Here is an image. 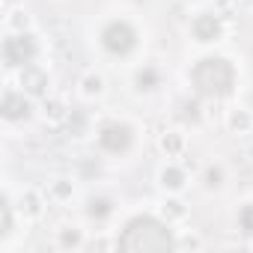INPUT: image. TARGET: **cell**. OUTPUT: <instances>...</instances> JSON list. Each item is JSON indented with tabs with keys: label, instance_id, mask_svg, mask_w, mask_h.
Masks as SVG:
<instances>
[{
	"label": "cell",
	"instance_id": "obj_1",
	"mask_svg": "<svg viewBox=\"0 0 253 253\" xmlns=\"http://www.w3.org/2000/svg\"><path fill=\"white\" fill-rule=\"evenodd\" d=\"M119 247L122 250H134V253H146V250H170L173 247V232L167 229V223L149 217V214H140V217H131L125 223L122 235H119Z\"/></svg>",
	"mask_w": 253,
	"mask_h": 253
},
{
	"label": "cell",
	"instance_id": "obj_20",
	"mask_svg": "<svg viewBox=\"0 0 253 253\" xmlns=\"http://www.w3.org/2000/svg\"><path fill=\"white\" fill-rule=\"evenodd\" d=\"M60 241H63L66 247H75V244L81 241V235H78V232H63V235H60Z\"/></svg>",
	"mask_w": 253,
	"mask_h": 253
},
{
	"label": "cell",
	"instance_id": "obj_22",
	"mask_svg": "<svg viewBox=\"0 0 253 253\" xmlns=\"http://www.w3.org/2000/svg\"><path fill=\"white\" fill-rule=\"evenodd\" d=\"M48 113H51V116H60V113H63L60 101H51V104H48Z\"/></svg>",
	"mask_w": 253,
	"mask_h": 253
},
{
	"label": "cell",
	"instance_id": "obj_23",
	"mask_svg": "<svg viewBox=\"0 0 253 253\" xmlns=\"http://www.w3.org/2000/svg\"><path fill=\"white\" fill-rule=\"evenodd\" d=\"M27 211H30V214H36V211H39V206H36V197H33V194L27 197Z\"/></svg>",
	"mask_w": 253,
	"mask_h": 253
},
{
	"label": "cell",
	"instance_id": "obj_16",
	"mask_svg": "<svg viewBox=\"0 0 253 253\" xmlns=\"http://www.w3.org/2000/svg\"><path fill=\"white\" fill-rule=\"evenodd\" d=\"M84 92H86V95H98V92H101V78H95V75L84 78Z\"/></svg>",
	"mask_w": 253,
	"mask_h": 253
},
{
	"label": "cell",
	"instance_id": "obj_13",
	"mask_svg": "<svg viewBox=\"0 0 253 253\" xmlns=\"http://www.w3.org/2000/svg\"><path fill=\"white\" fill-rule=\"evenodd\" d=\"M238 223H241V229H244L247 235H253V203L241 209V214H238Z\"/></svg>",
	"mask_w": 253,
	"mask_h": 253
},
{
	"label": "cell",
	"instance_id": "obj_17",
	"mask_svg": "<svg viewBox=\"0 0 253 253\" xmlns=\"http://www.w3.org/2000/svg\"><path fill=\"white\" fill-rule=\"evenodd\" d=\"M164 214H167V217H182L185 209H182L179 200H167V203H164Z\"/></svg>",
	"mask_w": 253,
	"mask_h": 253
},
{
	"label": "cell",
	"instance_id": "obj_19",
	"mask_svg": "<svg viewBox=\"0 0 253 253\" xmlns=\"http://www.w3.org/2000/svg\"><path fill=\"white\" fill-rule=\"evenodd\" d=\"M9 229H12V211H9V203L3 200V229H0V232L9 235Z\"/></svg>",
	"mask_w": 253,
	"mask_h": 253
},
{
	"label": "cell",
	"instance_id": "obj_8",
	"mask_svg": "<svg viewBox=\"0 0 253 253\" xmlns=\"http://www.w3.org/2000/svg\"><path fill=\"white\" fill-rule=\"evenodd\" d=\"M21 86H24L27 92H33V95H45L48 78H45L39 69H33V66H24V75H21Z\"/></svg>",
	"mask_w": 253,
	"mask_h": 253
},
{
	"label": "cell",
	"instance_id": "obj_10",
	"mask_svg": "<svg viewBox=\"0 0 253 253\" xmlns=\"http://www.w3.org/2000/svg\"><path fill=\"white\" fill-rule=\"evenodd\" d=\"M134 84H137V89H155V86H158V72H155L152 66H143V69L134 75Z\"/></svg>",
	"mask_w": 253,
	"mask_h": 253
},
{
	"label": "cell",
	"instance_id": "obj_7",
	"mask_svg": "<svg viewBox=\"0 0 253 253\" xmlns=\"http://www.w3.org/2000/svg\"><path fill=\"white\" fill-rule=\"evenodd\" d=\"M0 110H3V116L12 119V122L30 116V104H27V98L18 95V92H6V95H3V107H0Z\"/></svg>",
	"mask_w": 253,
	"mask_h": 253
},
{
	"label": "cell",
	"instance_id": "obj_4",
	"mask_svg": "<svg viewBox=\"0 0 253 253\" xmlns=\"http://www.w3.org/2000/svg\"><path fill=\"white\" fill-rule=\"evenodd\" d=\"M98 143H101L104 152H113V155L128 152L131 143H134V131L125 122H104L101 131H98Z\"/></svg>",
	"mask_w": 253,
	"mask_h": 253
},
{
	"label": "cell",
	"instance_id": "obj_6",
	"mask_svg": "<svg viewBox=\"0 0 253 253\" xmlns=\"http://www.w3.org/2000/svg\"><path fill=\"white\" fill-rule=\"evenodd\" d=\"M220 33H223V24H220L217 15L203 12V15L194 18V36H197L200 42H214V39H220Z\"/></svg>",
	"mask_w": 253,
	"mask_h": 253
},
{
	"label": "cell",
	"instance_id": "obj_24",
	"mask_svg": "<svg viewBox=\"0 0 253 253\" xmlns=\"http://www.w3.org/2000/svg\"><path fill=\"white\" fill-rule=\"evenodd\" d=\"M57 194L60 197H69V185H57Z\"/></svg>",
	"mask_w": 253,
	"mask_h": 253
},
{
	"label": "cell",
	"instance_id": "obj_15",
	"mask_svg": "<svg viewBox=\"0 0 253 253\" xmlns=\"http://www.w3.org/2000/svg\"><path fill=\"white\" fill-rule=\"evenodd\" d=\"M220 185H223L220 167H209V170H206V188H220Z\"/></svg>",
	"mask_w": 253,
	"mask_h": 253
},
{
	"label": "cell",
	"instance_id": "obj_2",
	"mask_svg": "<svg viewBox=\"0 0 253 253\" xmlns=\"http://www.w3.org/2000/svg\"><path fill=\"white\" fill-rule=\"evenodd\" d=\"M191 78H194L197 92L206 98H223L235 89V69L223 57H203L194 66Z\"/></svg>",
	"mask_w": 253,
	"mask_h": 253
},
{
	"label": "cell",
	"instance_id": "obj_12",
	"mask_svg": "<svg viewBox=\"0 0 253 253\" xmlns=\"http://www.w3.org/2000/svg\"><path fill=\"white\" fill-rule=\"evenodd\" d=\"M161 149L167 155H179L182 152V134H164L161 137Z\"/></svg>",
	"mask_w": 253,
	"mask_h": 253
},
{
	"label": "cell",
	"instance_id": "obj_21",
	"mask_svg": "<svg viewBox=\"0 0 253 253\" xmlns=\"http://www.w3.org/2000/svg\"><path fill=\"white\" fill-rule=\"evenodd\" d=\"M12 24H15V27H27V18H24V12H15Z\"/></svg>",
	"mask_w": 253,
	"mask_h": 253
},
{
	"label": "cell",
	"instance_id": "obj_9",
	"mask_svg": "<svg viewBox=\"0 0 253 253\" xmlns=\"http://www.w3.org/2000/svg\"><path fill=\"white\" fill-rule=\"evenodd\" d=\"M110 211H113V203H110L107 197H92V200H89V206H86V214H89V217H95V220H104Z\"/></svg>",
	"mask_w": 253,
	"mask_h": 253
},
{
	"label": "cell",
	"instance_id": "obj_3",
	"mask_svg": "<svg viewBox=\"0 0 253 253\" xmlns=\"http://www.w3.org/2000/svg\"><path fill=\"white\" fill-rule=\"evenodd\" d=\"M101 45L116 54V57H125L137 48V30L128 24V21H110L104 30H101Z\"/></svg>",
	"mask_w": 253,
	"mask_h": 253
},
{
	"label": "cell",
	"instance_id": "obj_18",
	"mask_svg": "<svg viewBox=\"0 0 253 253\" xmlns=\"http://www.w3.org/2000/svg\"><path fill=\"white\" fill-rule=\"evenodd\" d=\"M182 116L185 119H200V104L197 101H185L182 104Z\"/></svg>",
	"mask_w": 253,
	"mask_h": 253
},
{
	"label": "cell",
	"instance_id": "obj_11",
	"mask_svg": "<svg viewBox=\"0 0 253 253\" xmlns=\"http://www.w3.org/2000/svg\"><path fill=\"white\" fill-rule=\"evenodd\" d=\"M161 185L170 188V191H179V188L185 185V173H182L179 167H167V170L161 173Z\"/></svg>",
	"mask_w": 253,
	"mask_h": 253
},
{
	"label": "cell",
	"instance_id": "obj_25",
	"mask_svg": "<svg viewBox=\"0 0 253 253\" xmlns=\"http://www.w3.org/2000/svg\"><path fill=\"white\" fill-rule=\"evenodd\" d=\"M6 3H12V0H6Z\"/></svg>",
	"mask_w": 253,
	"mask_h": 253
},
{
	"label": "cell",
	"instance_id": "obj_14",
	"mask_svg": "<svg viewBox=\"0 0 253 253\" xmlns=\"http://www.w3.org/2000/svg\"><path fill=\"white\" fill-rule=\"evenodd\" d=\"M229 125L235 131H244V128H250V116L244 113V110H235L232 116H229Z\"/></svg>",
	"mask_w": 253,
	"mask_h": 253
},
{
	"label": "cell",
	"instance_id": "obj_5",
	"mask_svg": "<svg viewBox=\"0 0 253 253\" xmlns=\"http://www.w3.org/2000/svg\"><path fill=\"white\" fill-rule=\"evenodd\" d=\"M36 57V39L27 36V33H18V36H9L3 42V60L6 66H30Z\"/></svg>",
	"mask_w": 253,
	"mask_h": 253
}]
</instances>
